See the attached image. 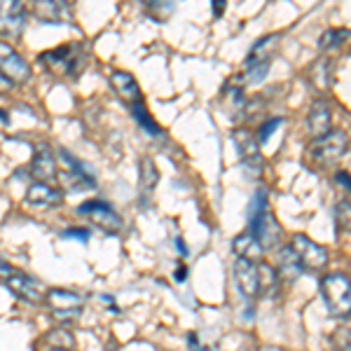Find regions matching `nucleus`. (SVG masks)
Instances as JSON below:
<instances>
[{"instance_id":"f704fd0d","label":"nucleus","mask_w":351,"mask_h":351,"mask_svg":"<svg viewBox=\"0 0 351 351\" xmlns=\"http://www.w3.org/2000/svg\"><path fill=\"white\" fill-rule=\"evenodd\" d=\"M188 347L192 351H211L208 347H202V344H199V335H197V332H190V335H188Z\"/></svg>"},{"instance_id":"f8f14e48","label":"nucleus","mask_w":351,"mask_h":351,"mask_svg":"<svg viewBox=\"0 0 351 351\" xmlns=\"http://www.w3.org/2000/svg\"><path fill=\"white\" fill-rule=\"evenodd\" d=\"M10 291L14 293L16 298H21L24 302H31V304H40L43 302V286L38 279H33L31 274L26 271H14L12 276L5 279Z\"/></svg>"},{"instance_id":"79ce46f5","label":"nucleus","mask_w":351,"mask_h":351,"mask_svg":"<svg viewBox=\"0 0 351 351\" xmlns=\"http://www.w3.org/2000/svg\"><path fill=\"white\" fill-rule=\"evenodd\" d=\"M258 351H286V349H281V347H271V344H269V347H260Z\"/></svg>"},{"instance_id":"7c9ffc66","label":"nucleus","mask_w":351,"mask_h":351,"mask_svg":"<svg viewBox=\"0 0 351 351\" xmlns=\"http://www.w3.org/2000/svg\"><path fill=\"white\" fill-rule=\"evenodd\" d=\"M335 220H337V228L339 230H344V232L349 230V199H347V197H344V199L337 204Z\"/></svg>"},{"instance_id":"4468645a","label":"nucleus","mask_w":351,"mask_h":351,"mask_svg":"<svg viewBox=\"0 0 351 351\" xmlns=\"http://www.w3.org/2000/svg\"><path fill=\"white\" fill-rule=\"evenodd\" d=\"M24 202L33 208H54L64 202V192L52 188L49 183H40V180H33L26 190Z\"/></svg>"},{"instance_id":"a19ab883","label":"nucleus","mask_w":351,"mask_h":351,"mask_svg":"<svg viewBox=\"0 0 351 351\" xmlns=\"http://www.w3.org/2000/svg\"><path fill=\"white\" fill-rule=\"evenodd\" d=\"M0 122H5V124H10V117H8V110H3V108H0Z\"/></svg>"},{"instance_id":"dca6fc26","label":"nucleus","mask_w":351,"mask_h":351,"mask_svg":"<svg viewBox=\"0 0 351 351\" xmlns=\"http://www.w3.org/2000/svg\"><path fill=\"white\" fill-rule=\"evenodd\" d=\"M47 304L56 316H77L82 311V295L64 288H52L47 293Z\"/></svg>"},{"instance_id":"473e14b6","label":"nucleus","mask_w":351,"mask_h":351,"mask_svg":"<svg viewBox=\"0 0 351 351\" xmlns=\"http://www.w3.org/2000/svg\"><path fill=\"white\" fill-rule=\"evenodd\" d=\"M335 183L342 190H349V171L347 169H339V171H335Z\"/></svg>"},{"instance_id":"ddd939ff","label":"nucleus","mask_w":351,"mask_h":351,"mask_svg":"<svg viewBox=\"0 0 351 351\" xmlns=\"http://www.w3.org/2000/svg\"><path fill=\"white\" fill-rule=\"evenodd\" d=\"M28 173H31L36 180H40V183H49V180H54L56 176H59V169H56V155L49 145H38L36 152H33Z\"/></svg>"},{"instance_id":"cd10ccee","label":"nucleus","mask_w":351,"mask_h":351,"mask_svg":"<svg viewBox=\"0 0 351 351\" xmlns=\"http://www.w3.org/2000/svg\"><path fill=\"white\" fill-rule=\"evenodd\" d=\"M47 342L54 344V349H73V344H75V339L68 330H61V328H56L47 335Z\"/></svg>"},{"instance_id":"2eb2a0df","label":"nucleus","mask_w":351,"mask_h":351,"mask_svg":"<svg viewBox=\"0 0 351 351\" xmlns=\"http://www.w3.org/2000/svg\"><path fill=\"white\" fill-rule=\"evenodd\" d=\"M33 14L43 24H66L73 16V8L71 3H61V0H38L33 5Z\"/></svg>"},{"instance_id":"20e7f679","label":"nucleus","mask_w":351,"mask_h":351,"mask_svg":"<svg viewBox=\"0 0 351 351\" xmlns=\"http://www.w3.org/2000/svg\"><path fill=\"white\" fill-rule=\"evenodd\" d=\"M347 148H349L347 132H342V129H330L326 136L314 138V143L309 145V155L316 164L330 167V164H337L347 155Z\"/></svg>"},{"instance_id":"4be33fe9","label":"nucleus","mask_w":351,"mask_h":351,"mask_svg":"<svg viewBox=\"0 0 351 351\" xmlns=\"http://www.w3.org/2000/svg\"><path fill=\"white\" fill-rule=\"evenodd\" d=\"M157 183H160V171H157L155 162L150 157H143L141 160V199H143V204H148Z\"/></svg>"},{"instance_id":"a878e982","label":"nucleus","mask_w":351,"mask_h":351,"mask_svg":"<svg viewBox=\"0 0 351 351\" xmlns=\"http://www.w3.org/2000/svg\"><path fill=\"white\" fill-rule=\"evenodd\" d=\"M265 208H269V192L265 188L256 190V195L251 197V202H248V208H246V218L253 220L258 216V213H263Z\"/></svg>"},{"instance_id":"bb28decb","label":"nucleus","mask_w":351,"mask_h":351,"mask_svg":"<svg viewBox=\"0 0 351 351\" xmlns=\"http://www.w3.org/2000/svg\"><path fill=\"white\" fill-rule=\"evenodd\" d=\"M258 274H260V291H269L279 284V276H276V269L271 265H258Z\"/></svg>"},{"instance_id":"f03ea898","label":"nucleus","mask_w":351,"mask_h":351,"mask_svg":"<svg viewBox=\"0 0 351 351\" xmlns=\"http://www.w3.org/2000/svg\"><path fill=\"white\" fill-rule=\"evenodd\" d=\"M321 298H324L328 311L339 319H347L351 309V286L349 276L342 271H330L321 279Z\"/></svg>"},{"instance_id":"aec40b11","label":"nucleus","mask_w":351,"mask_h":351,"mask_svg":"<svg viewBox=\"0 0 351 351\" xmlns=\"http://www.w3.org/2000/svg\"><path fill=\"white\" fill-rule=\"evenodd\" d=\"M276 45H279V33H271V36H265L253 45L251 52H248L246 61H243V68H253L260 64H271V54H274Z\"/></svg>"},{"instance_id":"9b49d317","label":"nucleus","mask_w":351,"mask_h":351,"mask_svg":"<svg viewBox=\"0 0 351 351\" xmlns=\"http://www.w3.org/2000/svg\"><path fill=\"white\" fill-rule=\"evenodd\" d=\"M232 274H234L237 288H239V293L246 300H253L260 293V274H258V265L253 260L237 258Z\"/></svg>"},{"instance_id":"58836bf2","label":"nucleus","mask_w":351,"mask_h":351,"mask_svg":"<svg viewBox=\"0 0 351 351\" xmlns=\"http://www.w3.org/2000/svg\"><path fill=\"white\" fill-rule=\"evenodd\" d=\"M223 10H225V0H216V3H213V12H216V16L223 14Z\"/></svg>"},{"instance_id":"7ed1b4c3","label":"nucleus","mask_w":351,"mask_h":351,"mask_svg":"<svg viewBox=\"0 0 351 351\" xmlns=\"http://www.w3.org/2000/svg\"><path fill=\"white\" fill-rule=\"evenodd\" d=\"M38 61L45 68H49L52 73H56V75H75L84 61L82 45L73 43V45H61V47L47 49V52L38 56Z\"/></svg>"},{"instance_id":"1a4fd4ad","label":"nucleus","mask_w":351,"mask_h":351,"mask_svg":"<svg viewBox=\"0 0 351 351\" xmlns=\"http://www.w3.org/2000/svg\"><path fill=\"white\" fill-rule=\"evenodd\" d=\"M0 73L10 82H26L31 77V64L8 40H0Z\"/></svg>"},{"instance_id":"423d86ee","label":"nucleus","mask_w":351,"mask_h":351,"mask_svg":"<svg viewBox=\"0 0 351 351\" xmlns=\"http://www.w3.org/2000/svg\"><path fill=\"white\" fill-rule=\"evenodd\" d=\"M248 225H251V234L253 239L258 241V246L265 251H274L276 246L281 243V237H284V230H281L279 220H276L274 213L269 211V208H265L263 213H258L253 220H248Z\"/></svg>"},{"instance_id":"c756f323","label":"nucleus","mask_w":351,"mask_h":351,"mask_svg":"<svg viewBox=\"0 0 351 351\" xmlns=\"http://www.w3.org/2000/svg\"><path fill=\"white\" fill-rule=\"evenodd\" d=\"M281 124H284V117H271V120H267V122L263 124V127H260L256 141H258V143H267L269 136L274 134V129H279Z\"/></svg>"},{"instance_id":"72a5a7b5","label":"nucleus","mask_w":351,"mask_h":351,"mask_svg":"<svg viewBox=\"0 0 351 351\" xmlns=\"http://www.w3.org/2000/svg\"><path fill=\"white\" fill-rule=\"evenodd\" d=\"M148 8L152 10V12H164V14H169V12H173L176 10V5L173 3H167V0H164V3H157V5H148Z\"/></svg>"},{"instance_id":"4c0bfd02","label":"nucleus","mask_w":351,"mask_h":351,"mask_svg":"<svg viewBox=\"0 0 351 351\" xmlns=\"http://www.w3.org/2000/svg\"><path fill=\"white\" fill-rule=\"evenodd\" d=\"M176 248H178V253L180 256H188V248H185V241H183V237H176Z\"/></svg>"},{"instance_id":"b1692460","label":"nucleus","mask_w":351,"mask_h":351,"mask_svg":"<svg viewBox=\"0 0 351 351\" xmlns=\"http://www.w3.org/2000/svg\"><path fill=\"white\" fill-rule=\"evenodd\" d=\"M132 112H134V120L138 122L141 127L145 129V134L152 136V138H157V136H162V134H164L160 124H157V122L150 117V112H148V108H145L143 101H138V104H134V106H132Z\"/></svg>"},{"instance_id":"6e6552de","label":"nucleus","mask_w":351,"mask_h":351,"mask_svg":"<svg viewBox=\"0 0 351 351\" xmlns=\"http://www.w3.org/2000/svg\"><path fill=\"white\" fill-rule=\"evenodd\" d=\"M26 8L19 0H8L3 3L0 0V38H8V40H16V38L24 33L26 28Z\"/></svg>"},{"instance_id":"f3484780","label":"nucleus","mask_w":351,"mask_h":351,"mask_svg":"<svg viewBox=\"0 0 351 351\" xmlns=\"http://www.w3.org/2000/svg\"><path fill=\"white\" fill-rule=\"evenodd\" d=\"M307 127H309V134L314 136V138H321V136H326L332 129V110L324 99L314 101V106L309 108Z\"/></svg>"},{"instance_id":"0eeeda50","label":"nucleus","mask_w":351,"mask_h":351,"mask_svg":"<svg viewBox=\"0 0 351 351\" xmlns=\"http://www.w3.org/2000/svg\"><path fill=\"white\" fill-rule=\"evenodd\" d=\"M232 143L239 152L246 173L253 171L251 178H260L263 176V157H260V143L256 141V136L246 132V129H234L232 132Z\"/></svg>"},{"instance_id":"6ab92c4d","label":"nucleus","mask_w":351,"mask_h":351,"mask_svg":"<svg viewBox=\"0 0 351 351\" xmlns=\"http://www.w3.org/2000/svg\"><path fill=\"white\" fill-rule=\"evenodd\" d=\"M110 84H112V89L117 92V96H120L122 101H127V104L134 106V104H138V101H141V87H138V82H136V77L132 75V73L112 71Z\"/></svg>"},{"instance_id":"f257e3e1","label":"nucleus","mask_w":351,"mask_h":351,"mask_svg":"<svg viewBox=\"0 0 351 351\" xmlns=\"http://www.w3.org/2000/svg\"><path fill=\"white\" fill-rule=\"evenodd\" d=\"M56 160L61 162V183L66 190L71 192H89L96 188V178L92 173V167L77 160L75 155H71L66 148L56 150Z\"/></svg>"},{"instance_id":"c85d7f7f","label":"nucleus","mask_w":351,"mask_h":351,"mask_svg":"<svg viewBox=\"0 0 351 351\" xmlns=\"http://www.w3.org/2000/svg\"><path fill=\"white\" fill-rule=\"evenodd\" d=\"M269 66H271V64H260V66L248 68V71H246V84L256 87V84L263 82L265 77H267V73H269Z\"/></svg>"},{"instance_id":"2f4dec72","label":"nucleus","mask_w":351,"mask_h":351,"mask_svg":"<svg viewBox=\"0 0 351 351\" xmlns=\"http://www.w3.org/2000/svg\"><path fill=\"white\" fill-rule=\"evenodd\" d=\"M61 237H64V239H80V241H89V237H92V232L84 230V228H71V230H64V232H61Z\"/></svg>"},{"instance_id":"5701e85b","label":"nucleus","mask_w":351,"mask_h":351,"mask_svg":"<svg viewBox=\"0 0 351 351\" xmlns=\"http://www.w3.org/2000/svg\"><path fill=\"white\" fill-rule=\"evenodd\" d=\"M232 248H234L237 258H246V260H256L263 256V248L258 246V241L253 239L251 232H243V234L234 237V241H232Z\"/></svg>"},{"instance_id":"393cba45","label":"nucleus","mask_w":351,"mask_h":351,"mask_svg":"<svg viewBox=\"0 0 351 351\" xmlns=\"http://www.w3.org/2000/svg\"><path fill=\"white\" fill-rule=\"evenodd\" d=\"M347 38H349V28H328L324 36H321L319 47L324 49V52H328V49H337L347 43Z\"/></svg>"},{"instance_id":"ea45409f","label":"nucleus","mask_w":351,"mask_h":351,"mask_svg":"<svg viewBox=\"0 0 351 351\" xmlns=\"http://www.w3.org/2000/svg\"><path fill=\"white\" fill-rule=\"evenodd\" d=\"M185 276H188V269H185V267H178V271H176V279H178V281H185Z\"/></svg>"},{"instance_id":"9d476101","label":"nucleus","mask_w":351,"mask_h":351,"mask_svg":"<svg viewBox=\"0 0 351 351\" xmlns=\"http://www.w3.org/2000/svg\"><path fill=\"white\" fill-rule=\"evenodd\" d=\"M77 213H80V216H87L94 225H99L101 230L110 232V234H115V232L122 230V218L112 211L110 204H106L101 199H89V202L80 204V206H77Z\"/></svg>"},{"instance_id":"412c9836","label":"nucleus","mask_w":351,"mask_h":351,"mask_svg":"<svg viewBox=\"0 0 351 351\" xmlns=\"http://www.w3.org/2000/svg\"><path fill=\"white\" fill-rule=\"evenodd\" d=\"M276 276L279 281H295L298 276H302V265H300L298 256L293 253L291 246H284L279 251V258H276Z\"/></svg>"},{"instance_id":"39448f33","label":"nucleus","mask_w":351,"mask_h":351,"mask_svg":"<svg viewBox=\"0 0 351 351\" xmlns=\"http://www.w3.org/2000/svg\"><path fill=\"white\" fill-rule=\"evenodd\" d=\"M288 246H291L293 253L298 256L300 265H302V271H311V274H316V271L326 269L328 251H326L324 246H321V243H316L314 239H309L307 234H295Z\"/></svg>"},{"instance_id":"c9c22d12","label":"nucleus","mask_w":351,"mask_h":351,"mask_svg":"<svg viewBox=\"0 0 351 351\" xmlns=\"http://www.w3.org/2000/svg\"><path fill=\"white\" fill-rule=\"evenodd\" d=\"M14 271H16V269L8 263V260L0 258V279H8V276H12Z\"/></svg>"},{"instance_id":"37998d69","label":"nucleus","mask_w":351,"mask_h":351,"mask_svg":"<svg viewBox=\"0 0 351 351\" xmlns=\"http://www.w3.org/2000/svg\"><path fill=\"white\" fill-rule=\"evenodd\" d=\"M49 351H71V349H49Z\"/></svg>"},{"instance_id":"a211bd4d","label":"nucleus","mask_w":351,"mask_h":351,"mask_svg":"<svg viewBox=\"0 0 351 351\" xmlns=\"http://www.w3.org/2000/svg\"><path fill=\"white\" fill-rule=\"evenodd\" d=\"M307 80L314 87V92L324 94L332 87V59L330 56H321L307 71Z\"/></svg>"},{"instance_id":"e433bc0d","label":"nucleus","mask_w":351,"mask_h":351,"mask_svg":"<svg viewBox=\"0 0 351 351\" xmlns=\"http://www.w3.org/2000/svg\"><path fill=\"white\" fill-rule=\"evenodd\" d=\"M12 87H14V82H10L8 77H5L3 73H0V94H8Z\"/></svg>"}]
</instances>
